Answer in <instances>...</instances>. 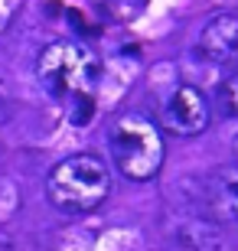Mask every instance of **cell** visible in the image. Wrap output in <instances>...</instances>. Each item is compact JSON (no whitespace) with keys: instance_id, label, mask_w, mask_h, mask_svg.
<instances>
[{"instance_id":"obj_1","label":"cell","mask_w":238,"mask_h":251,"mask_svg":"<svg viewBox=\"0 0 238 251\" xmlns=\"http://www.w3.org/2000/svg\"><path fill=\"white\" fill-rule=\"evenodd\" d=\"M111 193V170L95 153H75L55 163L46 179V196L59 212L82 215L98 209Z\"/></svg>"},{"instance_id":"obj_2","label":"cell","mask_w":238,"mask_h":251,"mask_svg":"<svg viewBox=\"0 0 238 251\" xmlns=\"http://www.w3.org/2000/svg\"><path fill=\"white\" fill-rule=\"evenodd\" d=\"M108 147H111L114 167L134 183L154 179L163 167V153H166L163 130L140 111H128L114 121Z\"/></svg>"},{"instance_id":"obj_3","label":"cell","mask_w":238,"mask_h":251,"mask_svg":"<svg viewBox=\"0 0 238 251\" xmlns=\"http://www.w3.org/2000/svg\"><path fill=\"white\" fill-rule=\"evenodd\" d=\"M36 75L49 95L72 98L79 92H92V85L101 78V59L75 39H55L39 52Z\"/></svg>"},{"instance_id":"obj_4","label":"cell","mask_w":238,"mask_h":251,"mask_svg":"<svg viewBox=\"0 0 238 251\" xmlns=\"http://www.w3.org/2000/svg\"><path fill=\"white\" fill-rule=\"evenodd\" d=\"M189 212L209 222L229 225L238 222V160L212 170L206 176L192 179L189 189Z\"/></svg>"},{"instance_id":"obj_5","label":"cell","mask_w":238,"mask_h":251,"mask_svg":"<svg viewBox=\"0 0 238 251\" xmlns=\"http://www.w3.org/2000/svg\"><path fill=\"white\" fill-rule=\"evenodd\" d=\"M212 121L209 98L196 88V85L180 82L173 92L166 95L163 108H160V124L170 130L173 137H199Z\"/></svg>"},{"instance_id":"obj_6","label":"cell","mask_w":238,"mask_h":251,"mask_svg":"<svg viewBox=\"0 0 238 251\" xmlns=\"http://www.w3.org/2000/svg\"><path fill=\"white\" fill-rule=\"evenodd\" d=\"M196 56L215 65H238V10H225L202 26Z\"/></svg>"},{"instance_id":"obj_7","label":"cell","mask_w":238,"mask_h":251,"mask_svg":"<svg viewBox=\"0 0 238 251\" xmlns=\"http://www.w3.org/2000/svg\"><path fill=\"white\" fill-rule=\"evenodd\" d=\"M173 238L183 251H232V242L222 232V225L209 222L189 209L173 222Z\"/></svg>"},{"instance_id":"obj_8","label":"cell","mask_w":238,"mask_h":251,"mask_svg":"<svg viewBox=\"0 0 238 251\" xmlns=\"http://www.w3.org/2000/svg\"><path fill=\"white\" fill-rule=\"evenodd\" d=\"M215 108L225 118H238V72H232L229 78L215 85Z\"/></svg>"},{"instance_id":"obj_9","label":"cell","mask_w":238,"mask_h":251,"mask_svg":"<svg viewBox=\"0 0 238 251\" xmlns=\"http://www.w3.org/2000/svg\"><path fill=\"white\" fill-rule=\"evenodd\" d=\"M72 124H88L95 118V98H92V92H79V95H72Z\"/></svg>"},{"instance_id":"obj_10","label":"cell","mask_w":238,"mask_h":251,"mask_svg":"<svg viewBox=\"0 0 238 251\" xmlns=\"http://www.w3.org/2000/svg\"><path fill=\"white\" fill-rule=\"evenodd\" d=\"M0 251H20L13 232H10V228H3V225H0Z\"/></svg>"},{"instance_id":"obj_11","label":"cell","mask_w":238,"mask_h":251,"mask_svg":"<svg viewBox=\"0 0 238 251\" xmlns=\"http://www.w3.org/2000/svg\"><path fill=\"white\" fill-rule=\"evenodd\" d=\"M10 111H13V101H10L7 88L0 85V124H3V121H10Z\"/></svg>"},{"instance_id":"obj_12","label":"cell","mask_w":238,"mask_h":251,"mask_svg":"<svg viewBox=\"0 0 238 251\" xmlns=\"http://www.w3.org/2000/svg\"><path fill=\"white\" fill-rule=\"evenodd\" d=\"M232 150H235V160H238V130H235V137H232Z\"/></svg>"}]
</instances>
